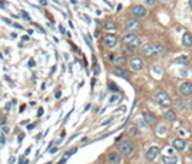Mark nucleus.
Masks as SVG:
<instances>
[{
  "label": "nucleus",
  "instance_id": "nucleus-3",
  "mask_svg": "<svg viewBox=\"0 0 192 164\" xmlns=\"http://www.w3.org/2000/svg\"><path fill=\"white\" fill-rule=\"evenodd\" d=\"M119 148H121V153L122 154H125V156H130V154L133 153V150H135V146H133L132 141H123Z\"/></svg>",
  "mask_w": 192,
  "mask_h": 164
},
{
  "label": "nucleus",
  "instance_id": "nucleus-5",
  "mask_svg": "<svg viewBox=\"0 0 192 164\" xmlns=\"http://www.w3.org/2000/svg\"><path fill=\"white\" fill-rule=\"evenodd\" d=\"M156 99H158V102L161 105H169V104H172V102H171L169 95H168L165 91H159V92L156 94Z\"/></svg>",
  "mask_w": 192,
  "mask_h": 164
},
{
  "label": "nucleus",
  "instance_id": "nucleus-14",
  "mask_svg": "<svg viewBox=\"0 0 192 164\" xmlns=\"http://www.w3.org/2000/svg\"><path fill=\"white\" fill-rule=\"evenodd\" d=\"M138 27H139V23H138V20H135V19H129V20L126 22V29L128 30H136Z\"/></svg>",
  "mask_w": 192,
  "mask_h": 164
},
{
  "label": "nucleus",
  "instance_id": "nucleus-16",
  "mask_svg": "<svg viewBox=\"0 0 192 164\" xmlns=\"http://www.w3.org/2000/svg\"><path fill=\"white\" fill-rule=\"evenodd\" d=\"M174 147L179 151H182V150H185V141L181 138H176V140H174Z\"/></svg>",
  "mask_w": 192,
  "mask_h": 164
},
{
  "label": "nucleus",
  "instance_id": "nucleus-30",
  "mask_svg": "<svg viewBox=\"0 0 192 164\" xmlns=\"http://www.w3.org/2000/svg\"><path fill=\"white\" fill-rule=\"evenodd\" d=\"M40 3L43 4V6H46V4H48V2H46V0H40Z\"/></svg>",
  "mask_w": 192,
  "mask_h": 164
},
{
  "label": "nucleus",
  "instance_id": "nucleus-17",
  "mask_svg": "<svg viewBox=\"0 0 192 164\" xmlns=\"http://www.w3.org/2000/svg\"><path fill=\"white\" fill-rule=\"evenodd\" d=\"M163 163H165V164H176L178 163V158L175 156H169V157L165 156V157H163Z\"/></svg>",
  "mask_w": 192,
  "mask_h": 164
},
{
  "label": "nucleus",
  "instance_id": "nucleus-13",
  "mask_svg": "<svg viewBox=\"0 0 192 164\" xmlns=\"http://www.w3.org/2000/svg\"><path fill=\"white\" fill-rule=\"evenodd\" d=\"M113 74L115 75H118V76H121V78H123V79H129V72L128 71H125V69H122V68H116L113 71Z\"/></svg>",
  "mask_w": 192,
  "mask_h": 164
},
{
  "label": "nucleus",
  "instance_id": "nucleus-7",
  "mask_svg": "<svg viewBox=\"0 0 192 164\" xmlns=\"http://www.w3.org/2000/svg\"><path fill=\"white\" fill-rule=\"evenodd\" d=\"M129 65L133 71H140V69L144 68V62H142L140 58H132V59L129 60Z\"/></svg>",
  "mask_w": 192,
  "mask_h": 164
},
{
  "label": "nucleus",
  "instance_id": "nucleus-27",
  "mask_svg": "<svg viewBox=\"0 0 192 164\" xmlns=\"http://www.w3.org/2000/svg\"><path fill=\"white\" fill-rule=\"evenodd\" d=\"M22 16H23V17H25V19H27V20H29V15H27V13H25V12H22Z\"/></svg>",
  "mask_w": 192,
  "mask_h": 164
},
{
  "label": "nucleus",
  "instance_id": "nucleus-32",
  "mask_svg": "<svg viewBox=\"0 0 192 164\" xmlns=\"http://www.w3.org/2000/svg\"><path fill=\"white\" fill-rule=\"evenodd\" d=\"M189 108H191V109H192V99H191V101H189Z\"/></svg>",
  "mask_w": 192,
  "mask_h": 164
},
{
  "label": "nucleus",
  "instance_id": "nucleus-6",
  "mask_svg": "<svg viewBox=\"0 0 192 164\" xmlns=\"http://www.w3.org/2000/svg\"><path fill=\"white\" fill-rule=\"evenodd\" d=\"M179 91H181V94L185 95V97H191L192 95V84L191 82H184V84H181Z\"/></svg>",
  "mask_w": 192,
  "mask_h": 164
},
{
  "label": "nucleus",
  "instance_id": "nucleus-34",
  "mask_svg": "<svg viewBox=\"0 0 192 164\" xmlns=\"http://www.w3.org/2000/svg\"><path fill=\"white\" fill-rule=\"evenodd\" d=\"M189 150H191V151H192V146H191V148H189Z\"/></svg>",
  "mask_w": 192,
  "mask_h": 164
},
{
  "label": "nucleus",
  "instance_id": "nucleus-20",
  "mask_svg": "<svg viewBox=\"0 0 192 164\" xmlns=\"http://www.w3.org/2000/svg\"><path fill=\"white\" fill-rule=\"evenodd\" d=\"M123 53H125V55H133V46L126 45L125 48H123Z\"/></svg>",
  "mask_w": 192,
  "mask_h": 164
},
{
  "label": "nucleus",
  "instance_id": "nucleus-22",
  "mask_svg": "<svg viewBox=\"0 0 192 164\" xmlns=\"http://www.w3.org/2000/svg\"><path fill=\"white\" fill-rule=\"evenodd\" d=\"M176 62H178V64H186V62H188V56H182V58H178Z\"/></svg>",
  "mask_w": 192,
  "mask_h": 164
},
{
  "label": "nucleus",
  "instance_id": "nucleus-31",
  "mask_svg": "<svg viewBox=\"0 0 192 164\" xmlns=\"http://www.w3.org/2000/svg\"><path fill=\"white\" fill-rule=\"evenodd\" d=\"M42 114H43V108H40V109H39V114H37V115L40 117V115H42Z\"/></svg>",
  "mask_w": 192,
  "mask_h": 164
},
{
  "label": "nucleus",
  "instance_id": "nucleus-26",
  "mask_svg": "<svg viewBox=\"0 0 192 164\" xmlns=\"http://www.w3.org/2000/svg\"><path fill=\"white\" fill-rule=\"evenodd\" d=\"M145 3L148 4V6H152V4L155 3V0H146V2H145Z\"/></svg>",
  "mask_w": 192,
  "mask_h": 164
},
{
  "label": "nucleus",
  "instance_id": "nucleus-4",
  "mask_svg": "<svg viewBox=\"0 0 192 164\" xmlns=\"http://www.w3.org/2000/svg\"><path fill=\"white\" fill-rule=\"evenodd\" d=\"M116 42H118V37L115 36L113 33L105 35V37H103V45L106 46V48H115V46H116Z\"/></svg>",
  "mask_w": 192,
  "mask_h": 164
},
{
  "label": "nucleus",
  "instance_id": "nucleus-9",
  "mask_svg": "<svg viewBox=\"0 0 192 164\" xmlns=\"http://www.w3.org/2000/svg\"><path fill=\"white\" fill-rule=\"evenodd\" d=\"M109 59H111L116 66H123V65L126 64L125 58H123V56H119V55H111L109 56Z\"/></svg>",
  "mask_w": 192,
  "mask_h": 164
},
{
  "label": "nucleus",
  "instance_id": "nucleus-19",
  "mask_svg": "<svg viewBox=\"0 0 192 164\" xmlns=\"http://www.w3.org/2000/svg\"><path fill=\"white\" fill-rule=\"evenodd\" d=\"M105 29L106 30H115L116 29V23L112 22V20H109V22L105 23Z\"/></svg>",
  "mask_w": 192,
  "mask_h": 164
},
{
  "label": "nucleus",
  "instance_id": "nucleus-1",
  "mask_svg": "<svg viewBox=\"0 0 192 164\" xmlns=\"http://www.w3.org/2000/svg\"><path fill=\"white\" fill-rule=\"evenodd\" d=\"M144 53L145 56H161L163 53V48L161 45H146L144 49Z\"/></svg>",
  "mask_w": 192,
  "mask_h": 164
},
{
  "label": "nucleus",
  "instance_id": "nucleus-10",
  "mask_svg": "<svg viewBox=\"0 0 192 164\" xmlns=\"http://www.w3.org/2000/svg\"><path fill=\"white\" fill-rule=\"evenodd\" d=\"M158 154H159V148L156 146H153V147H151V148L146 151V154H145V156H146V158H148V160H155Z\"/></svg>",
  "mask_w": 192,
  "mask_h": 164
},
{
  "label": "nucleus",
  "instance_id": "nucleus-12",
  "mask_svg": "<svg viewBox=\"0 0 192 164\" xmlns=\"http://www.w3.org/2000/svg\"><path fill=\"white\" fill-rule=\"evenodd\" d=\"M144 119H145V123L149 124V125L156 124V117L153 115V114H151V112H145V114H144Z\"/></svg>",
  "mask_w": 192,
  "mask_h": 164
},
{
  "label": "nucleus",
  "instance_id": "nucleus-33",
  "mask_svg": "<svg viewBox=\"0 0 192 164\" xmlns=\"http://www.w3.org/2000/svg\"><path fill=\"white\" fill-rule=\"evenodd\" d=\"M189 7H191V10H192V0L189 2Z\"/></svg>",
  "mask_w": 192,
  "mask_h": 164
},
{
  "label": "nucleus",
  "instance_id": "nucleus-29",
  "mask_svg": "<svg viewBox=\"0 0 192 164\" xmlns=\"http://www.w3.org/2000/svg\"><path fill=\"white\" fill-rule=\"evenodd\" d=\"M26 158H20V161H19V164H26Z\"/></svg>",
  "mask_w": 192,
  "mask_h": 164
},
{
  "label": "nucleus",
  "instance_id": "nucleus-21",
  "mask_svg": "<svg viewBox=\"0 0 192 164\" xmlns=\"http://www.w3.org/2000/svg\"><path fill=\"white\" fill-rule=\"evenodd\" d=\"M175 107H176V108H179V109H182L185 107L184 101H182V99H176V101H175Z\"/></svg>",
  "mask_w": 192,
  "mask_h": 164
},
{
  "label": "nucleus",
  "instance_id": "nucleus-28",
  "mask_svg": "<svg viewBox=\"0 0 192 164\" xmlns=\"http://www.w3.org/2000/svg\"><path fill=\"white\" fill-rule=\"evenodd\" d=\"M165 131H166V128H165V127L159 128V134H163V133H165Z\"/></svg>",
  "mask_w": 192,
  "mask_h": 164
},
{
  "label": "nucleus",
  "instance_id": "nucleus-8",
  "mask_svg": "<svg viewBox=\"0 0 192 164\" xmlns=\"http://www.w3.org/2000/svg\"><path fill=\"white\" fill-rule=\"evenodd\" d=\"M132 13L135 17H145L146 16V10H145L144 6H140V4H136V6H133L132 7Z\"/></svg>",
  "mask_w": 192,
  "mask_h": 164
},
{
  "label": "nucleus",
  "instance_id": "nucleus-18",
  "mask_svg": "<svg viewBox=\"0 0 192 164\" xmlns=\"http://www.w3.org/2000/svg\"><path fill=\"white\" fill-rule=\"evenodd\" d=\"M165 118L168 121H175L176 119V114H175V111H168L165 112Z\"/></svg>",
  "mask_w": 192,
  "mask_h": 164
},
{
  "label": "nucleus",
  "instance_id": "nucleus-25",
  "mask_svg": "<svg viewBox=\"0 0 192 164\" xmlns=\"http://www.w3.org/2000/svg\"><path fill=\"white\" fill-rule=\"evenodd\" d=\"M118 99H119V97H116V95H115V97H112L111 99H109V102H111V104H115V102H116Z\"/></svg>",
  "mask_w": 192,
  "mask_h": 164
},
{
  "label": "nucleus",
  "instance_id": "nucleus-35",
  "mask_svg": "<svg viewBox=\"0 0 192 164\" xmlns=\"http://www.w3.org/2000/svg\"><path fill=\"white\" fill-rule=\"evenodd\" d=\"M162 2H168V0H162Z\"/></svg>",
  "mask_w": 192,
  "mask_h": 164
},
{
  "label": "nucleus",
  "instance_id": "nucleus-15",
  "mask_svg": "<svg viewBox=\"0 0 192 164\" xmlns=\"http://www.w3.org/2000/svg\"><path fill=\"white\" fill-rule=\"evenodd\" d=\"M182 45L184 46H191L192 45V36L191 33H184V36H182Z\"/></svg>",
  "mask_w": 192,
  "mask_h": 164
},
{
  "label": "nucleus",
  "instance_id": "nucleus-24",
  "mask_svg": "<svg viewBox=\"0 0 192 164\" xmlns=\"http://www.w3.org/2000/svg\"><path fill=\"white\" fill-rule=\"evenodd\" d=\"M129 134L130 135H138V134H139V131H138V128H130V130H129Z\"/></svg>",
  "mask_w": 192,
  "mask_h": 164
},
{
  "label": "nucleus",
  "instance_id": "nucleus-23",
  "mask_svg": "<svg viewBox=\"0 0 192 164\" xmlns=\"http://www.w3.org/2000/svg\"><path fill=\"white\" fill-rule=\"evenodd\" d=\"M109 89H112V92H118L119 88H118L116 85H115L113 82H111V84H109Z\"/></svg>",
  "mask_w": 192,
  "mask_h": 164
},
{
  "label": "nucleus",
  "instance_id": "nucleus-11",
  "mask_svg": "<svg viewBox=\"0 0 192 164\" xmlns=\"http://www.w3.org/2000/svg\"><path fill=\"white\" fill-rule=\"evenodd\" d=\"M107 160H109V163L111 164H121V156H119V153H111L109 156H107Z\"/></svg>",
  "mask_w": 192,
  "mask_h": 164
},
{
  "label": "nucleus",
  "instance_id": "nucleus-2",
  "mask_svg": "<svg viewBox=\"0 0 192 164\" xmlns=\"http://www.w3.org/2000/svg\"><path fill=\"white\" fill-rule=\"evenodd\" d=\"M123 42H125L126 45H130L133 48H136V46L140 45V39L136 36L135 33H128L123 36Z\"/></svg>",
  "mask_w": 192,
  "mask_h": 164
}]
</instances>
